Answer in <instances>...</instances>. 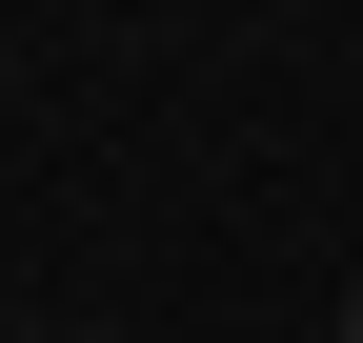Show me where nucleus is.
<instances>
[{
	"label": "nucleus",
	"mask_w": 363,
	"mask_h": 343,
	"mask_svg": "<svg viewBox=\"0 0 363 343\" xmlns=\"http://www.w3.org/2000/svg\"><path fill=\"white\" fill-rule=\"evenodd\" d=\"M343 343H363V323H343Z\"/></svg>",
	"instance_id": "1"
}]
</instances>
